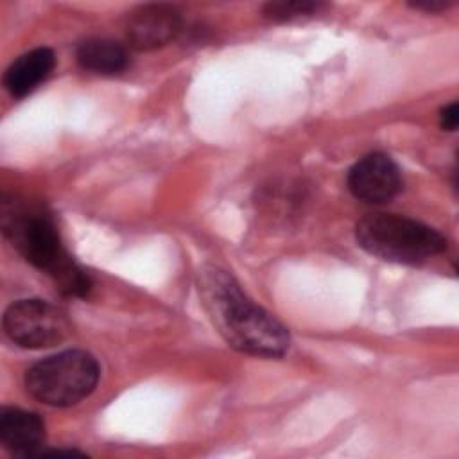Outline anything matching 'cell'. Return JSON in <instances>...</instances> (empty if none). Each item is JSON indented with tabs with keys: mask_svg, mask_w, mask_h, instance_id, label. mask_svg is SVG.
Segmentation results:
<instances>
[{
	"mask_svg": "<svg viewBox=\"0 0 459 459\" xmlns=\"http://www.w3.org/2000/svg\"><path fill=\"white\" fill-rule=\"evenodd\" d=\"M203 305L224 341L255 357H281L290 344L287 328L253 303L222 269L206 267L199 274Z\"/></svg>",
	"mask_w": 459,
	"mask_h": 459,
	"instance_id": "cell-1",
	"label": "cell"
},
{
	"mask_svg": "<svg viewBox=\"0 0 459 459\" xmlns=\"http://www.w3.org/2000/svg\"><path fill=\"white\" fill-rule=\"evenodd\" d=\"M2 231L16 251L34 267L45 271L66 296L84 298L91 278L63 247L56 224L45 206L20 197H4Z\"/></svg>",
	"mask_w": 459,
	"mask_h": 459,
	"instance_id": "cell-2",
	"label": "cell"
},
{
	"mask_svg": "<svg viewBox=\"0 0 459 459\" xmlns=\"http://www.w3.org/2000/svg\"><path fill=\"white\" fill-rule=\"evenodd\" d=\"M359 246L394 264L418 265L446 249V238L434 228L396 213H369L357 222Z\"/></svg>",
	"mask_w": 459,
	"mask_h": 459,
	"instance_id": "cell-3",
	"label": "cell"
},
{
	"mask_svg": "<svg viewBox=\"0 0 459 459\" xmlns=\"http://www.w3.org/2000/svg\"><path fill=\"white\" fill-rule=\"evenodd\" d=\"M99 364L82 350L50 355L25 373V387L32 398L52 407H70L88 398L99 382Z\"/></svg>",
	"mask_w": 459,
	"mask_h": 459,
	"instance_id": "cell-4",
	"label": "cell"
},
{
	"mask_svg": "<svg viewBox=\"0 0 459 459\" xmlns=\"http://www.w3.org/2000/svg\"><path fill=\"white\" fill-rule=\"evenodd\" d=\"M4 332L14 344L38 350L63 342L70 333V325L50 303L20 299L5 310Z\"/></svg>",
	"mask_w": 459,
	"mask_h": 459,
	"instance_id": "cell-5",
	"label": "cell"
},
{
	"mask_svg": "<svg viewBox=\"0 0 459 459\" xmlns=\"http://www.w3.org/2000/svg\"><path fill=\"white\" fill-rule=\"evenodd\" d=\"M348 188L359 201L369 204L387 203L400 192L402 174L387 154L371 152L350 169Z\"/></svg>",
	"mask_w": 459,
	"mask_h": 459,
	"instance_id": "cell-6",
	"label": "cell"
},
{
	"mask_svg": "<svg viewBox=\"0 0 459 459\" xmlns=\"http://www.w3.org/2000/svg\"><path fill=\"white\" fill-rule=\"evenodd\" d=\"M181 30V14L169 4L136 7L126 23V36L136 50H154L170 43Z\"/></svg>",
	"mask_w": 459,
	"mask_h": 459,
	"instance_id": "cell-7",
	"label": "cell"
},
{
	"mask_svg": "<svg viewBox=\"0 0 459 459\" xmlns=\"http://www.w3.org/2000/svg\"><path fill=\"white\" fill-rule=\"evenodd\" d=\"M0 441L14 455H38L45 443V423L36 412L4 407L0 412Z\"/></svg>",
	"mask_w": 459,
	"mask_h": 459,
	"instance_id": "cell-8",
	"label": "cell"
},
{
	"mask_svg": "<svg viewBox=\"0 0 459 459\" xmlns=\"http://www.w3.org/2000/svg\"><path fill=\"white\" fill-rule=\"evenodd\" d=\"M54 65L56 57L50 48H32L11 63V66L5 70L4 84L13 97L22 99L50 75Z\"/></svg>",
	"mask_w": 459,
	"mask_h": 459,
	"instance_id": "cell-9",
	"label": "cell"
},
{
	"mask_svg": "<svg viewBox=\"0 0 459 459\" xmlns=\"http://www.w3.org/2000/svg\"><path fill=\"white\" fill-rule=\"evenodd\" d=\"M77 61L84 70L102 75L120 74L127 66L126 48L111 39L91 38L84 39L77 47Z\"/></svg>",
	"mask_w": 459,
	"mask_h": 459,
	"instance_id": "cell-10",
	"label": "cell"
},
{
	"mask_svg": "<svg viewBox=\"0 0 459 459\" xmlns=\"http://www.w3.org/2000/svg\"><path fill=\"white\" fill-rule=\"evenodd\" d=\"M325 5L321 2H305V0H280L269 2L264 5V16L273 22H290L303 16H312L319 13Z\"/></svg>",
	"mask_w": 459,
	"mask_h": 459,
	"instance_id": "cell-11",
	"label": "cell"
},
{
	"mask_svg": "<svg viewBox=\"0 0 459 459\" xmlns=\"http://www.w3.org/2000/svg\"><path fill=\"white\" fill-rule=\"evenodd\" d=\"M457 122H459V106H457V102H450L441 109L439 124L443 129L454 131L457 127Z\"/></svg>",
	"mask_w": 459,
	"mask_h": 459,
	"instance_id": "cell-12",
	"label": "cell"
},
{
	"mask_svg": "<svg viewBox=\"0 0 459 459\" xmlns=\"http://www.w3.org/2000/svg\"><path fill=\"white\" fill-rule=\"evenodd\" d=\"M411 5L420 11L439 13V11L448 9L452 5V0H416V2H411Z\"/></svg>",
	"mask_w": 459,
	"mask_h": 459,
	"instance_id": "cell-13",
	"label": "cell"
}]
</instances>
